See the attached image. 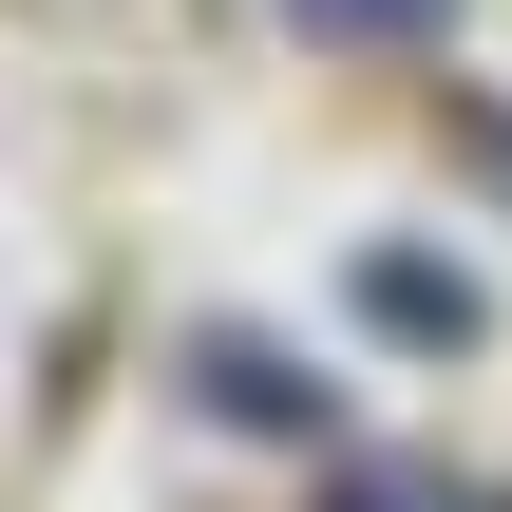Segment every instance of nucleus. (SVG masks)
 <instances>
[{"mask_svg":"<svg viewBox=\"0 0 512 512\" xmlns=\"http://www.w3.org/2000/svg\"><path fill=\"white\" fill-rule=\"evenodd\" d=\"M285 19H304V38H437L456 0H285Z\"/></svg>","mask_w":512,"mask_h":512,"instance_id":"3","label":"nucleus"},{"mask_svg":"<svg viewBox=\"0 0 512 512\" xmlns=\"http://www.w3.org/2000/svg\"><path fill=\"white\" fill-rule=\"evenodd\" d=\"M209 399H228V418H266V437H285V418H304V380H285V361H266V342H209Z\"/></svg>","mask_w":512,"mask_h":512,"instance_id":"2","label":"nucleus"},{"mask_svg":"<svg viewBox=\"0 0 512 512\" xmlns=\"http://www.w3.org/2000/svg\"><path fill=\"white\" fill-rule=\"evenodd\" d=\"M361 323L380 342H475V285L456 266H361Z\"/></svg>","mask_w":512,"mask_h":512,"instance_id":"1","label":"nucleus"}]
</instances>
